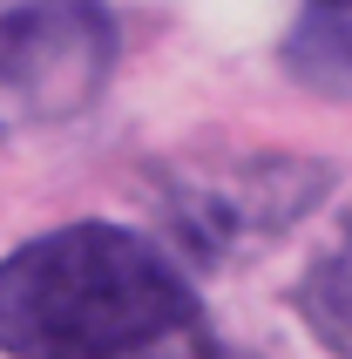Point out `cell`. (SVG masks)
Returning <instances> with one entry per match:
<instances>
[{
  "label": "cell",
  "instance_id": "cell-1",
  "mask_svg": "<svg viewBox=\"0 0 352 359\" xmlns=\"http://www.w3.org/2000/svg\"><path fill=\"white\" fill-rule=\"evenodd\" d=\"M0 353L136 359L210 353V319L183 264L129 224H61L0 258Z\"/></svg>",
  "mask_w": 352,
  "mask_h": 359
},
{
  "label": "cell",
  "instance_id": "cell-2",
  "mask_svg": "<svg viewBox=\"0 0 352 359\" xmlns=\"http://www.w3.org/2000/svg\"><path fill=\"white\" fill-rule=\"evenodd\" d=\"M116 68V20L102 0H0V129L68 122Z\"/></svg>",
  "mask_w": 352,
  "mask_h": 359
},
{
  "label": "cell",
  "instance_id": "cell-3",
  "mask_svg": "<svg viewBox=\"0 0 352 359\" xmlns=\"http://www.w3.org/2000/svg\"><path fill=\"white\" fill-rule=\"evenodd\" d=\"M332 170L325 163H292V156H257L231 170H183L170 190L176 238L196 258H237L251 244L292 231L318 197H325Z\"/></svg>",
  "mask_w": 352,
  "mask_h": 359
},
{
  "label": "cell",
  "instance_id": "cell-4",
  "mask_svg": "<svg viewBox=\"0 0 352 359\" xmlns=\"http://www.w3.org/2000/svg\"><path fill=\"white\" fill-rule=\"evenodd\" d=\"M298 312H305V325H312L325 346L352 353V217L332 238V251L312 264V278L298 285Z\"/></svg>",
  "mask_w": 352,
  "mask_h": 359
}]
</instances>
